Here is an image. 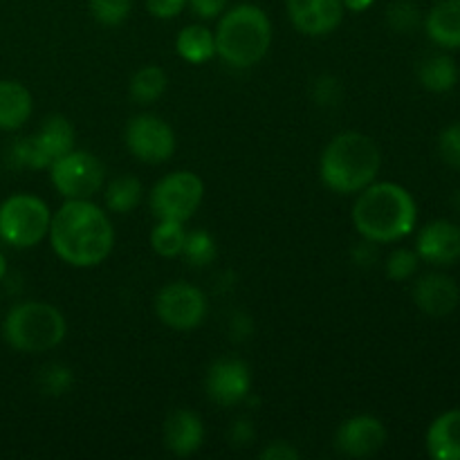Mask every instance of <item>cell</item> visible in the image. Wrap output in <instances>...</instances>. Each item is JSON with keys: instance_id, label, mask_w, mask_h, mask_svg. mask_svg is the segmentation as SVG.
I'll list each match as a JSON object with an SVG mask.
<instances>
[{"instance_id": "obj_11", "label": "cell", "mask_w": 460, "mask_h": 460, "mask_svg": "<svg viewBox=\"0 0 460 460\" xmlns=\"http://www.w3.org/2000/svg\"><path fill=\"white\" fill-rule=\"evenodd\" d=\"M205 391L220 407H234L250 398L252 371L243 359L223 358L207 368Z\"/></svg>"}, {"instance_id": "obj_25", "label": "cell", "mask_w": 460, "mask_h": 460, "mask_svg": "<svg viewBox=\"0 0 460 460\" xmlns=\"http://www.w3.org/2000/svg\"><path fill=\"white\" fill-rule=\"evenodd\" d=\"M184 241H187L184 223H175V220H157L155 227L151 229L153 252H155L157 256H164V259L182 256Z\"/></svg>"}, {"instance_id": "obj_4", "label": "cell", "mask_w": 460, "mask_h": 460, "mask_svg": "<svg viewBox=\"0 0 460 460\" xmlns=\"http://www.w3.org/2000/svg\"><path fill=\"white\" fill-rule=\"evenodd\" d=\"M216 36V54L232 67H252L265 58L272 45V21L259 4L243 3L225 9Z\"/></svg>"}, {"instance_id": "obj_21", "label": "cell", "mask_w": 460, "mask_h": 460, "mask_svg": "<svg viewBox=\"0 0 460 460\" xmlns=\"http://www.w3.org/2000/svg\"><path fill=\"white\" fill-rule=\"evenodd\" d=\"M175 49L187 63L202 66L216 57V36L205 25H187L175 39Z\"/></svg>"}, {"instance_id": "obj_8", "label": "cell", "mask_w": 460, "mask_h": 460, "mask_svg": "<svg viewBox=\"0 0 460 460\" xmlns=\"http://www.w3.org/2000/svg\"><path fill=\"white\" fill-rule=\"evenodd\" d=\"M103 178L102 160L88 151L72 148L49 164V180L66 200H90L103 187Z\"/></svg>"}, {"instance_id": "obj_36", "label": "cell", "mask_w": 460, "mask_h": 460, "mask_svg": "<svg viewBox=\"0 0 460 460\" xmlns=\"http://www.w3.org/2000/svg\"><path fill=\"white\" fill-rule=\"evenodd\" d=\"M259 456L263 460H296L301 454L299 449H295L290 443H286V440H274V443H270Z\"/></svg>"}, {"instance_id": "obj_38", "label": "cell", "mask_w": 460, "mask_h": 460, "mask_svg": "<svg viewBox=\"0 0 460 460\" xmlns=\"http://www.w3.org/2000/svg\"><path fill=\"white\" fill-rule=\"evenodd\" d=\"M377 243H371L364 238V243H359V245L353 247V261L358 265H364V268H368V265H373L377 261Z\"/></svg>"}, {"instance_id": "obj_2", "label": "cell", "mask_w": 460, "mask_h": 460, "mask_svg": "<svg viewBox=\"0 0 460 460\" xmlns=\"http://www.w3.org/2000/svg\"><path fill=\"white\" fill-rule=\"evenodd\" d=\"M418 205L411 193L395 182H373L358 193L353 225L367 241L398 243L416 229Z\"/></svg>"}, {"instance_id": "obj_19", "label": "cell", "mask_w": 460, "mask_h": 460, "mask_svg": "<svg viewBox=\"0 0 460 460\" xmlns=\"http://www.w3.org/2000/svg\"><path fill=\"white\" fill-rule=\"evenodd\" d=\"M34 111L31 93L12 79L0 81V130H18Z\"/></svg>"}, {"instance_id": "obj_35", "label": "cell", "mask_w": 460, "mask_h": 460, "mask_svg": "<svg viewBox=\"0 0 460 460\" xmlns=\"http://www.w3.org/2000/svg\"><path fill=\"white\" fill-rule=\"evenodd\" d=\"M229 0H187L189 7L193 9V13L205 21H214V18L223 16L225 9H227Z\"/></svg>"}, {"instance_id": "obj_32", "label": "cell", "mask_w": 460, "mask_h": 460, "mask_svg": "<svg viewBox=\"0 0 460 460\" xmlns=\"http://www.w3.org/2000/svg\"><path fill=\"white\" fill-rule=\"evenodd\" d=\"M313 99L322 108L340 106L341 99H344V88H341V81L332 75H322L313 85Z\"/></svg>"}, {"instance_id": "obj_33", "label": "cell", "mask_w": 460, "mask_h": 460, "mask_svg": "<svg viewBox=\"0 0 460 460\" xmlns=\"http://www.w3.org/2000/svg\"><path fill=\"white\" fill-rule=\"evenodd\" d=\"M438 151L440 157H443L449 166L460 171V124L447 126V128L440 133Z\"/></svg>"}, {"instance_id": "obj_12", "label": "cell", "mask_w": 460, "mask_h": 460, "mask_svg": "<svg viewBox=\"0 0 460 460\" xmlns=\"http://www.w3.org/2000/svg\"><path fill=\"white\" fill-rule=\"evenodd\" d=\"M385 422L373 416H353L340 425L335 434L337 452L349 458L376 456L386 445Z\"/></svg>"}, {"instance_id": "obj_7", "label": "cell", "mask_w": 460, "mask_h": 460, "mask_svg": "<svg viewBox=\"0 0 460 460\" xmlns=\"http://www.w3.org/2000/svg\"><path fill=\"white\" fill-rule=\"evenodd\" d=\"M202 198H205V182L200 175L191 171H175V173L164 175L153 187L148 205L157 220L187 223L202 205Z\"/></svg>"}, {"instance_id": "obj_39", "label": "cell", "mask_w": 460, "mask_h": 460, "mask_svg": "<svg viewBox=\"0 0 460 460\" xmlns=\"http://www.w3.org/2000/svg\"><path fill=\"white\" fill-rule=\"evenodd\" d=\"M229 328H232L234 340H238V341L250 340L252 332H254V323H252L250 314H243V313L234 314V317H232V326H229Z\"/></svg>"}, {"instance_id": "obj_34", "label": "cell", "mask_w": 460, "mask_h": 460, "mask_svg": "<svg viewBox=\"0 0 460 460\" xmlns=\"http://www.w3.org/2000/svg\"><path fill=\"white\" fill-rule=\"evenodd\" d=\"M184 7H187V0H146L148 13L160 21H171V18L180 16Z\"/></svg>"}, {"instance_id": "obj_23", "label": "cell", "mask_w": 460, "mask_h": 460, "mask_svg": "<svg viewBox=\"0 0 460 460\" xmlns=\"http://www.w3.org/2000/svg\"><path fill=\"white\" fill-rule=\"evenodd\" d=\"M166 85H169V79H166V72L160 66L139 67L133 79H130V97H133L135 103L148 106V103H155L166 93Z\"/></svg>"}, {"instance_id": "obj_42", "label": "cell", "mask_w": 460, "mask_h": 460, "mask_svg": "<svg viewBox=\"0 0 460 460\" xmlns=\"http://www.w3.org/2000/svg\"><path fill=\"white\" fill-rule=\"evenodd\" d=\"M454 207H456L458 214H460V189L456 191V196H454Z\"/></svg>"}, {"instance_id": "obj_16", "label": "cell", "mask_w": 460, "mask_h": 460, "mask_svg": "<svg viewBox=\"0 0 460 460\" xmlns=\"http://www.w3.org/2000/svg\"><path fill=\"white\" fill-rule=\"evenodd\" d=\"M205 443V425L189 409H175L164 422V445L173 456H193Z\"/></svg>"}, {"instance_id": "obj_30", "label": "cell", "mask_w": 460, "mask_h": 460, "mask_svg": "<svg viewBox=\"0 0 460 460\" xmlns=\"http://www.w3.org/2000/svg\"><path fill=\"white\" fill-rule=\"evenodd\" d=\"M418 265H420V256H418L416 250L398 247V250L386 256L385 272L391 281H407L418 272Z\"/></svg>"}, {"instance_id": "obj_17", "label": "cell", "mask_w": 460, "mask_h": 460, "mask_svg": "<svg viewBox=\"0 0 460 460\" xmlns=\"http://www.w3.org/2000/svg\"><path fill=\"white\" fill-rule=\"evenodd\" d=\"M425 445L434 460H460V409L440 413L431 422Z\"/></svg>"}, {"instance_id": "obj_27", "label": "cell", "mask_w": 460, "mask_h": 460, "mask_svg": "<svg viewBox=\"0 0 460 460\" xmlns=\"http://www.w3.org/2000/svg\"><path fill=\"white\" fill-rule=\"evenodd\" d=\"M216 254H218V247H216L214 236L205 229H196V232L187 234V241H184L182 256L187 259V263L191 268H205V265L214 263Z\"/></svg>"}, {"instance_id": "obj_29", "label": "cell", "mask_w": 460, "mask_h": 460, "mask_svg": "<svg viewBox=\"0 0 460 460\" xmlns=\"http://www.w3.org/2000/svg\"><path fill=\"white\" fill-rule=\"evenodd\" d=\"M72 385H75V376H72L70 367H66V364L54 362L40 368L39 389L49 398H61V395L70 394Z\"/></svg>"}, {"instance_id": "obj_13", "label": "cell", "mask_w": 460, "mask_h": 460, "mask_svg": "<svg viewBox=\"0 0 460 460\" xmlns=\"http://www.w3.org/2000/svg\"><path fill=\"white\" fill-rule=\"evenodd\" d=\"M292 25L305 36H326L340 27L344 18L341 0H286Z\"/></svg>"}, {"instance_id": "obj_15", "label": "cell", "mask_w": 460, "mask_h": 460, "mask_svg": "<svg viewBox=\"0 0 460 460\" xmlns=\"http://www.w3.org/2000/svg\"><path fill=\"white\" fill-rule=\"evenodd\" d=\"M416 252L420 261L447 268L460 259V227L452 220H434L418 234Z\"/></svg>"}, {"instance_id": "obj_31", "label": "cell", "mask_w": 460, "mask_h": 460, "mask_svg": "<svg viewBox=\"0 0 460 460\" xmlns=\"http://www.w3.org/2000/svg\"><path fill=\"white\" fill-rule=\"evenodd\" d=\"M90 12L102 25L117 27L133 12V0H90Z\"/></svg>"}, {"instance_id": "obj_5", "label": "cell", "mask_w": 460, "mask_h": 460, "mask_svg": "<svg viewBox=\"0 0 460 460\" xmlns=\"http://www.w3.org/2000/svg\"><path fill=\"white\" fill-rule=\"evenodd\" d=\"M66 317L43 301H25L13 305L3 322V337L21 353H48L66 340Z\"/></svg>"}, {"instance_id": "obj_24", "label": "cell", "mask_w": 460, "mask_h": 460, "mask_svg": "<svg viewBox=\"0 0 460 460\" xmlns=\"http://www.w3.org/2000/svg\"><path fill=\"white\" fill-rule=\"evenodd\" d=\"M142 196V182L133 175H121L106 187V207L115 214H130L133 209H137Z\"/></svg>"}, {"instance_id": "obj_20", "label": "cell", "mask_w": 460, "mask_h": 460, "mask_svg": "<svg viewBox=\"0 0 460 460\" xmlns=\"http://www.w3.org/2000/svg\"><path fill=\"white\" fill-rule=\"evenodd\" d=\"M418 81L425 90L436 94L449 93L458 84V66L449 54H429L418 66Z\"/></svg>"}, {"instance_id": "obj_9", "label": "cell", "mask_w": 460, "mask_h": 460, "mask_svg": "<svg viewBox=\"0 0 460 460\" xmlns=\"http://www.w3.org/2000/svg\"><path fill=\"white\" fill-rule=\"evenodd\" d=\"M155 313L157 319L173 331H193L207 317V296L191 283H169L157 292Z\"/></svg>"}, {"instance_id": "obj_40", "label": "cell", "mask_w": 460, "mask_h": 460, "mask_svg": "<svg viewBox=\"0 0 460 460\" xmlns=\"http://www.w3.org/2000/svg\"><path fill=\"white\" fill-rule=\"evenodd\" d=\"M373 3H376V0H341L344 9H349V12H355V13L367 12Z\"/></svg>"}, {"instance_id": "obj_14", "label": "cell", "mask_w": 460, "mask_h": 460, "mask_svg": "<svg viewBox=\"0 0 460 460\" xmlns=\"http://www.w3.org/2000/svg\"><path fill=\"white\" fill-rule=\"evenodd\" d=\"M413 304L427 317H449L460 304L458 283L443 272L425 274L413 286Z\"/></svg>"}, {"instance_id": "obj_22", "label": "cell", "mask_w": 460, "mask_h": 460, "mask_svg": "<svg viewBox=\"0 0 460 460\" xmlns=\"http://www.w3.org/2000/svg\"><path fill=\"white\" fill-rule=\"evenodd\" d=\"M36 137H39V142L43 144V148L48 151V155L52 157L54 162L57 157L66 155V153H70L72 148H75L76 133L75 126H72V121L67 119V117L49 115L45 117V121L40 124Z\"/></svg>"}, {"instance_id": "obj_28", "label": "cell", "mask_w": 460, "mask_h": 460, "mask_svg": "<svg viewBox=\"0 0 460 460\" xmlns=\"http://www.w3.org/2000/svg\"><path fill=\"white\" fill-rule=\"evenodd\" d=\"M386 22L395 34H413L422 22L420 7L413 0H395L386 7Z\"/></svg>"}, {"instance_id": "obj_6", "label": "cell", "mask_w": 460, "mask_h": 460, "mask_svg": "<svg viewBox=\"0 0 460 460\" xmlns=\"http://www.w3.org/2000/svg\"><path fill=\"white\" fill-rule=\"evenodd\" d=\"M52 214L40 198L30 193L9 196L0 205V241L16 250L36 247L49 232Z\"/></svg>"}, {"instance_id": "obj_3", "label": "cell", "mask_w": 460, "mask_h": 460, "mask_svg": "<svg viewBox=\"0 0 460 460\" xmlns=\"http://www.w3.org/2000/svg\"><path fill=\"white\" fill-rule=\"evenodd\" d=\"M382 169V153L368 135L344 130L323 148L319 175L331 191L353 196L376 182Z\"/></svg>"}, {"instance_id": "obj_10", "label": "cell", "mask_w": 460, "mask_h": 460, "mask_svg": "<svg viewBox=\"0 0 460 460\" xmlns=\"http://www.w3.org/2000/svg\"><path fill=\"white\" fill-rule=\"evenodd\" d=\"M126 146L146 164L169 162L175 153V133L164 119L155 115H137L126 126Z\"/></svg>"}, {"instance_id": "obj_26", "label": "cell", "mask_w": 460, "mask_h": 460, "mask_svg": "<svg viewBox=\"0 0 460 460\" xmlns=\"http://www.w3.org/2000/svg\"><path fill=\"white\" fill-rule=\"evenodd\" d=\"M9 157L16 166L21 169H49L52 164V157L48 155V151L43 148V144L39 142L36 135H27V137H21L13 142L12 151H9Z\"/></svg>"}, {"instance_id": "obj_41", "label": "cell", "mask_w": 460, "mask_h": 460, "mask_svg": "<svg viewBox=\"0 0 460 460\" xmlns=\"http://www.w3.org/2000/svg\"><path fill=\"white\" fill-rule=\"evenodd\" d=\"M4 277H7V259H4V254L0 252V281H3Z\"/></svg>"}, {"instance_id": "obj_37", "label": "cell", "mask_w": 460, "mask_h": 460, "mask_svg": "<svg viewBox=\"0 0 460 460\" xmlns=\"http://www.w3.org/2000/svg\"><path fill=\"white\" fill-rule=\"evenodd\" d=\"M254 427H252L250 420H236L232 425V431H229V438L236 447H245V445L254 443Z\"/></svg>"}, {"instance_id": "obj_18", "label": "cell", "mask_w": 460, "mask_h": 460, "mask_svg": "<svg viewBox=\"0 0 460 460\" xmlns=\"http://www.w3.org/2000/svg\"><path fill=\"white\" fill-rule=\"evenodd\" d=\"M425 31L445 49L460 48V0H440L425 18Z\"/></svg>"}, {"instance_id": "obj_1", "label": "cell", "mask_w": 460, "mask_h": 460, "mask_svg": "<svg viewBox=\"0 0 460 460\" xmlns=\"http://www.w3.org/2000/svg\"><path fill=\"white\" fill-rule=\"evenodd\" d=\"M49 245L72 268L103 263L115 245V229L102 207L90 200H67L52 214Z\"/></svg>"}]
</instances>
